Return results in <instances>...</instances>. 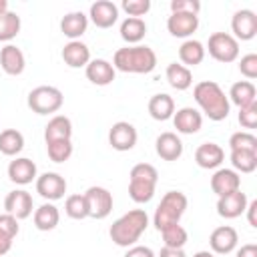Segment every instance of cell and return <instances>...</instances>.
<instances>
[{
	"mask_svg": "<svg viewBox=\"0 0 257 257\" xmlns=\"http://www.w3.org/2000/svg\"><path fill=\"white\" fill-rule=\"evenodd\" d=\"M36 193L42 199H46L48 203L58 201L66 193V179L58 173H52V171L42 173L40 177H36Z\"/></svg>",
	"mask_w": 257,
	"mask_h": 257,
	"instance_id": "obj_9",
	"label": "cell"
},
{
	"mask_svg": "<svg viewBox=\"0 0 257 257\" xmlns=\"http://www.w3.org/2000/svg\"><path fill=\"white\" fill-rule=\"evenodd\" d=\"M239 122L245 128H255L257 126V102H251V104L239 108Z\"/></svg>",
	"mask_w": 257,
	"mask_h": 257,
	"instance_id": "obj_42",
	"label": "cell"
},
{
	"mask_svg": "<svg viewBox=\"0 0 257 257\" xmlns=\"http://www.w3.org/2000/svg\"><path fill=\"white\" fill-rule=\"evenodd\" d=\"M195 102L201 106V110L215 122L225 120L229 116L231 102L225 94V90L215 82V80H201L193 88Z\"/></svg>",
	"mask_w": 257,
	"mask_h": 257,
	"instance_id": "obj_1",
	"label": "cell"
},
{
	"mask_svg": "<svg viewBox=\"0 0 257 257\" xmlns=\"http://www.w3.org/2000/svg\"><path fill=\"white\" fill-rule=\"evenodd\" d=\"M239 243V233L235 231V227L231 225H221L217 229H213V233L209 235V245L211 251L217 255H227L231 253Z\"/></svg>",
	"mask_w": 257,
	"mask_h": 257,
	"instance_id": "obj_13",
	"label": "cell"
},
{
	"mask_svg": "<svg viewBox=\"0 0 257 257\" xmlns=\"http://www.w3.org/2000/svg\"><path fill=\"white\" fill-rule=\"evenodd\" d=\"M201 2L199 0H171V12H185V14H199Z\"/></svg>",
	"mask_w": 257,
	"mask_h": 257,
	"instance_id": "obj_43",
	"label": "cell"
},
{
	"mask_svg": "<svg viewBox=\"0 0 257 257\" xmlns=\"http://www.w3.org/2000/svg\"><path fill=\"white\" fill-rule=\"evenodd\" d=\"M24 149V137L16 128H6L0 133V153L6 157H16Z\"/></svg>",
	"mask_w": 257,
	"mask_h": 257,
	"instance_id": "obj_33",
	"label": "cell"
},
{
	"mask_svg": "<svg viewBox=\"0 0 257 257\" xmlns=\"http://www.w3.org/2000/svg\"><path fill=\"white\" fill-rule=\"evenodd\" d=\"M227 98L233 104H237L239 108H243V106H247L251 102H257V88H255V84L251 80H239V82H235L231 86Z\"/></svg>",
	"mask_w": 257,
	"mask_h": 257,
	"instance_id": "obj_28",
	"label": "cell"
},
{
	"mask_svg": "<svg viewBox=\"0 0 257 257\" xmlns=\"http://www.w3.org/2000/svg\"><path fill=\"white\" fill-rule=\"evenodd\" d=\"M231 30H233V38L239 40H251L257 34V14L249 8L237 10L231 18Z\"/></svg>",
	"mask_w": 257,
	"mask_h": 257,
	"instance_id": "obj_10",
	"label": "cell"
},
{
	"mask_svg": "<svg viewBox=\"0 0 257 257\" xmlns=\"http://www.w3.org/2000/svg\"><path fill=\"white\" fill-rule=\"evenodd\" d=\"M241 189V177L237 171L233 169H217L211 177V191L217 195V197H223V195H229L233 191H239Z\"/></svg>",
	"mask_w": 257,
	"mask_h": 257,
	"instance_id": "obj_19",
	"label": "cell"
},
{
	"mask_svg": "<svg viewBox=\"0 0 257 257\" xmlns=\"http://www.w3.org/2000/svg\"><path fill=\"white\" fill-rule=\"evenodd\" d=\"M137 139H139L137 128L131 122H126V120L114 122L110 126V131H108V143H110V147L114 151H120V153L131 151L137 145Z\"/></svg>",
	"mask_w": 257,
	"mask_h": 257,
	"instance_id": "obj_11",
	"label": "cell"
},
{
	"mask_svg": "<svg viewBox=\"0 0 257 257\" xmlns=\"http://www.w3.org/2000/svg\"><path fill=\"white\" fill-rule=\"evenodd\" d=\"M124 257H157V255H155V251L151 247L133 245V247H128V251L124 253Z\"/></svg>",
	"mask_w": 257,
	"mask_h": 257,
	"instance_id": "obj_45",
	"label": "cell"
},
{
	"mask_svg": "<svg viewBox=\"0 0 257 257\" xmlns=\"http://www.w3.org/2000/svg\"><path fill=\"white\" fill-rule=\"evenodd\" d=\"M86 28H88V16L80 10L68 12L60 20V32L70 40H78L86 32Z\"/></svg>",
	"mask_w": 257,
	"mask_h": 257,
	"instance_id": "obj_24",
	"label": "cell"
},
{
	"mask_svg": "<svg viewBox=\"0 0 257 257\" xmlns=\"http://www.w3.org/2000/svg\"><path fill=\"white\" fill-rule=\"evenodd\" d=\"M18 231H20L18 219L12 217V215H8V213H2L0 215V233H4V235H8V237L14 239L18 235Z\"/></svg>",
	"mask_w": 257,
	"mask_h": 257,
	"instance_id": "obj_44",
	"label": "cell"
},
{
	"mask_svg": "<svg viewBox=\"0 0 257 257\" xmlns=\"http://www.w3.org/2000/svg\"><path fill=\"white\" fill-rule=\"evenodd\" d=\"M46 151H48L50 161L64 163L72 157V143L70 141H52V143H46Z\"/></svg>",
	"mask_w": 257,
	"mask_h": 257,
	"instance_id": "obj_39",
	"label": "cell"
},
{
	"mask_svg": "<svg viewBox=\"0 0 257 257\" xmlns=\"http://www.w3.org/2000/svg\"><path fill=\"white\" fill-rule=\"evenodd\" d=\"M20 26H22V22L16 12L8 10V12L0 14V42H10L12 38H16L20 32Z\"/></svg>",
	"mask_w": 257,
	"mask_h": 257,
	"instance_id": "obj_35",
	"label": "cell"
},
{
	"mask_svg": "<svg viewBox=\"0 0 257 257\" xmlns=\"http://www.w3.org/2000/svg\"><path fill=\"white\" fill-rule=\"evenodd\" d=\"M4 209L8 215L16 217L18 221L20 219H28L32 215V209H34V203H32V195L24 189H14L6 195L4 199Z\"/></svg>",
	"mask_w": 257,
	"mask_h": 257,
	"instance_id": "obj_12",
	"label": "cell"
},
{
	"mask_svg": "<svg viewBox=\"0 0 257 257\" xmlns=\"http://www.w3.org/2000/svg\"><path fill=\"white\" fill-rule=\"evenodd\" d=\"M38 169H36V163L26 159V157H16L14 161H10L8 165V179L16 185H30L32 181H36V175Z\"/></svg>",
	"mask_w": 257,
	"mask_h": 257,
	"instance_id": "obj_17",
	"label": "cell"
},
{
	"mask_svg": "<svg viewBox=\"0 0 257 257\" xmlns=\"http://www.w3.org/2000/svg\"><path fill=\"white\" fill-rule=\"evenodd\" d=\"M205 50H209V54L223 64H229L239 58V42L229 32H213Z\"/></svg>",
	"mask_w": 257,
	"mask_h": 257,
	"instance_id": "obj_7",
	"label": "cell"
},
{
	"mask_svg": "<svg viewBox=\"0 0 257 257\" xmlns=\"http://www.w3.org/2000/svg\"><path fill=\"white\" fill-rule=\"evenodd\" d=\"M233 171L237 173H253L257 169V153L255 151H231L229 155Z\"/></svg>",
	"mask_w": 257,
	"mask_h": 257,
	"instance_id": "obj_34",
	"label": "cell"
},
{
	"mask_svg": "<svg viewBox=\"0 0 257 257\" xmlns=\"http://www.w3.org/2000/svg\"><path fill=\"white\" fill-rule=\"evenodd\" d=\"M122 10L133 18H141L151 10V0H122Z\"/></svg>",
	"mask_w": 257,
	"mask_h": 257,
	"instance_id": "obj_40",
	"label": "cell"
},
{
	"mask_svg": "<svg viewBox=\"0 0 257 257\" xmlns=\"http://www.w3.org/2000/svg\"><path fill=\"white\" fill-rule=\"evenodd\" d=\"M155 149H157V155L163 159V161H177L181 159L183 155V143L181 139L177 137V133H161L155 141Z\"/></svg>",
	"mask_w": 257,
	"mask_h": 257,
	"instance_id": "obj_21",
	"label": "cell"
},
{
	"mask_svg": "<svg viewBox=\"0 0 257 257\" xmlns=\"http://www.w3.org/2000/svg\"><path fill=\"white\" fill-rule=\"evenodd\" d=\"M149 227V215L145 209H131L120 215L108 229V235L118 247H133Z\"/></svg>",
	"mask_w": 257,
	"mask_h": 257,
	"instance_id": "obj_2",
	"label": "cell"
},
{
	"mask_svg": "<svg viewBox=\"0 0 257 257\" xmlns=\"http://www.w3.org/2000/svg\"><path fill=\"white\" fill-rule=\"evenodd\" d=\"M26 102H28L30 110L36 114H52V112H58L62 108L64 96H62L60 88L42 84V86H36L28 92Z\"/></svg>",
	"mask_w": 257,
	"mask_h": 257,
	"instance_id": "obj_6",
	"label": "cell"
},
{
	"mask_svg": "<svg viewBox=\"0 0 257 257\" xmlns=\"http://www.w3.org/2000/svg\"><path fill=\"white\" fill-rule=\"evenodd\" d=\"M86 205H88V217L92 219H104L112 211V193L104 187H88L84 193Z\"/></svg>",
	"mask_w": 257,
	"mask_h": 257,
	"instance_id": "obj_8",
	"label": "cell"
},
{
	"mask_svg": "<svg viewBox=\"0 0 257 257\" xmlns=\"http://www.w3.org/2000/svg\"><path fill=\"white\" fill-rule=\"evenodd\" d=\"M149 114L155 120H169L175 114V100L167 92L153 94L149 100Z\"/></svg>",
	"mask_w": 257,
	"mask_h": 257,
	"instance_id": "obj_27",
	"label": "cell"
},
{
	"mask_svg": "<svg viewBox=\"0 0 257 257\" xmlns=\"http://www.w3.org/2000/svg\"><path fill=\"white\" fill-rule=\"evenodd\" d=\"M60 221V211L54 203H42L34 209V227L38 231H52Z\"/></svg>",
	"mask_w": 257,
	"mask_h": 257,
	"instance_id": "obj_29",
	"label": "cell"
},
{
	"mask_svg": "<svg viewBox=\"0 0 257 257\" xmlns=\"http://www.w3.org/2000/svg\"><path fill=\"white\" fill-rule=\"evenodd\" d=\"M187 195L181 191H169L163 195L159 207L155 209V217H153V225L157 227V231H163L171 225H177L181 221V217L187 211Z\"/></svg>",
	"mask_w": 257,
	"mask_h": 257,
	"instance_id": "obj_5",
	"label": "cell"
},
{
	"mask_svg": "<svg viewBox=\"0 0 257 257\" xmlns=\"http://www.w3.org/2000/svg\"><path fill=\"white\" fill-rule=\"evenodd\" d=\"M163 235V241H165V247H171V249H183L189 241V233L185 227H181L179 223L177 225H171L167 229L161 231Z\"/></svg>",
	"mask_w": 257,
	"mask_h": 257,
	"instance_id": "obj_36",
	"label": "cell"
},
{
	"mask_svg": "<svg viewBox=\"0 0 257 257\" xmlns=\"http://www.w3.org/2000/svg\"><path fill=\"white\" fill-rule=\"evenodd\" d=\"M193 257H215V253L213 251H197Z\"/></svg>",
	"mask_w": 257,
	"mask_h": 257,
	"instance_id": "obj_50",
	"label": "cell"
},
{
	"mask_svg": "<svg viewBox=\"0 0 257 257\" xmlns=\"http://www.w3.org/2000/svg\"><path fill=\"white\" fill-rule=\"evenodd\" d=\"M64 213L70 217V219H86L88 217V205H86V199H84V193L82 195H70L66 197L64 201Z\"/></svg>",
	"mask_w": 257,
	"mask_h": 257,
	"instance_id": "obj_37",
	"label": "cell"
},
{
	"mask_svg": "<svg viewBox=\"0 0 257 257\" xmlns=\"http://www.w3.org/2000/svg\"><path fill=\"white\" fill-rule=\"evenodd\" d=\"M239 70H241V74H243L245 78H249V80L257 78V54L249 52V54L241 56V60H239Z\"/></svg>",
	"mask_w": 257,
	"mask_h": 257,
	"instance_id": "obj_41",
	"label": "cell"
},
{
	"mask_svg": "<svg viewBox=\"0 0 257 257\" xmlns=\"http://www.w3.org/2000/svg\"><path fill=\"white\" fill-rule=\"evenodd\" d=\"M225 161V151L217 143H203L195 151V163L201 169H217Z\"/></svg>",
	"mask_w": 257,
	"mask_h": 257,
	"instance_id": "obj_23",
	"label": "cell"
},
{
	"mask_svg": "<svg viewBox=\"0 0 257 257\" xmlns=\"http://www.w3.org/2000/svg\"><path fill=\"white\" fill-rule=\"evenodd\" d=\"M62 60L70 68H80L90 62V48L80 40H70L62 48Z\"/></svg>",
	"mask_w": 257,
	"mask_h": 257,
	"instance_id": "obj_25",
	"label": "cell"
},
{
	"mask_svg": "<svg viewBox=\"0 0 257 257\" xmlns=\"http://www.w3.org/2000/svg\"><path fill=\"white\" fill-rule=\"evenodd\" d=\"M205 46H203V42H199V40H195V38H187L183 44H181V48H179V58H181V62H183V66H197V64H201L203 60H205Z\"/></svg>",
	"mask_w": 257,
	"mask_h": 257,
	"instance_id": "obj_31",
	"label": "cell"
},
{
	"mask_svg": "<svg viewBox=\"0 0 257 257\" xmlns=\"http://www.w3.org/2000/svg\"><path fill=\"white\" fill-rule=\"evenodd\" d=\"M147 34V22L143 18H124L120 22V38L124 42H128V46H135L139 44Z\"/></svg>",
	"mask_w": 257,
	"mask_h": 257,
	"instance_id": "obj_30",
	"label": "cell"
},
{
	"mask_svg": "<svg viewBox=\"0 0 257 257\" xmlns=\"http://www.w3.org/2000/svg\"><path fill=\"white\" fill-rule=\"evenodd\" d=\"M237 257H257V245L255 243L241 245V249H237Z\"/></svg>",
	"mask_w": 257,
	"mask_h": 257,
	"instance_id": "obj_46",
	"label": "cell"
},
{
	"mask_svg": "<svg viewBox=\"0 0 257 257\" xmlns=\"http://www.w3.org/2000/svg\"><path fill=\"white\" fill-rule=\"evenodd\" d=\"M157 257H187L183 249H171V247H163L161 253Z\"/></svg>",
	"mask_w": 257,
	"mask_h": 257,
	"instance_id": "obj_49",
	"label": "cell"
},
{
	"mask_svg": "<svg viewBox=\"0 0 257 257\" xmlns=\"http://www.w3.org/2000/svg\"><path fill=\"white\" fill-rule=\"evenodd\" d=\"M88 18L96 28H110L118 20V6L110 0H96L90 4Z\"/></svg>",
	"mask_w": 257,
	"mask_h": 257,
	"instance_id": "obj_14",
	"label": "cell"
},
{
	"mask_svg": "<svg viewBox=\"0 0 257 257\" xmlns=\"http://www.w3.org/2000/svg\"><path fill=\"white\" fill-rule=\"evenodd\" d=\"M199 28V16L197 14H185V12H171L167 18V30L177 38H189Z\"/></svg>",
	"mask_w": 257,
	"mask_h": 257,
	"instance_id": "obj_18",
	"label": "cell"
},
{
	"mask_svg": "<svg viewBox=\"0 0 257 257\" xmlns=\"http://www.w3.org/2000/svg\"><path fill=\"white\" fill-rule=\"evenodd\" d=\"M231 151H255L257 153V137L249 131H239L229 137Z\"/></svg>",
	"mask_w": 257,
	"mask_h": 257,
	"instance_id": "obj_38",
	"label": "cell"
},
{
	"mask_svg": "<svg viewBox=\"0 0 257 257\" xmlns=\"http://www.w3.org/2000/svg\"><path fill=\"white\" fill-rule=\"evenodd\" d=\"M84 74H86V78H88L92 84H96V86H106V84H110V82L114 80L116 70H114L112 62H108V60H104V58H94V60H90V62L84 66Z\"/></svg>",
	"mask_w": 257,
	"mask_h": 257,
	"instance_id": "obj_20",
	"label": "cell"
},
{
	"mask_svg": "<svg viewBox=\"0 0 257 257\" xmlns=\"http://www.w3.org/2000/svg\"><path fill=\"white\" fill-rule=\"evenodd\" d=\"M4 12H8V2L0 0V14H4Z\"/></svg>",
	"mask_w": 257,
	"mask_h": 257,
	"instance_id": "obj_51",
	"label": "cell"
},
{
	"mask_svg": "<svg viewBox=\"0 0 257 257\" xmlns=\"http://www.w3.org/2000/svg\"><path fill=\"white\" fill-rule=\"evenodd\" d=\"M0 66L6 74L10 76H18L24 72V66H26V58H24V52L14 46V44H6L2 50H0Z\"/></svg>",
	"mask_w": 257,
	"mask_h": 257,
	"instance_id": "obj_22",
	"label": "cell"
},
{
	"mask_svg": "<svg viewBox=\"0 0 257 257\" xmlns=\"http://www.w3.org/2000/svg\"><path fill=\"white\" fill-rule=\"evenodd\" d=\"M165 76H167V82L175 90H187L193 84V72H191V68L179 64V62H171L167 66V70H165Z\"/></svg>",
	"mask_w": 257,
	"mask_h": 257,
	"instance_id": "obj_32",
	"label": "cell"
},
{
	"mask_svg": "<svg viewBox=\"0 0 257 257\" xmlns=\"http://www.w3.org/2000/svg\"><path fill=\"white\" fill-rule=\"evenodd\" d=\"M72 137V122L68 116L64 114H56L48 120V124L44 126V141L52 143V141H70Z\"/></svg>",
	"mask_w": 257,
	"mask_h": 257,
	"instance_id": "obj_26",
	"label": "cell"
},
{
	"mask_svg": "<svg viewBox=\"0 0 257 257\" xmlns=\"http://www.w3.org/2000/svg\"><path fill=\"white\" fill-rule=\"evenodd\" d=\"M12 237H8V235H4V233H0V257L2 255H6L10 249H12Z\"/></svg>",
	"mask_w": 257,
	"mask_h": 257,
	"instance_id": "obj_48",
	"label": "cell"
},
{
	"mask_svg": "<svg viewBox=\"0 0 257 257\" xmlns=\"http://www.w3.org/2000/svg\"><path fill=\"white\" fill-rule=\"evenodd\" d=\"M159 173L151 163H139L131 169L128 195L135 203H149L155 197Z\"/></svg>",
	"mask_w": 257,
	"mask_h": 257,
	"instance_id": "obj_4",
	"label": "cell"
},
{
	"mask_svg": "<svg viewBox=\"0 0 257 257\" xmlns=\"http://www.w3.org/2000/svg\"><path fill=\"white\" fill-rule=\"evenodd\" d=\"M247 195L239 189V191H233L229 195H223L219 197L217 201V213L223 217V219H237L245 213L247 209Z\"/></svg>",
	"mask_w": 257,
	"mask_h": 257,
	"instance_id": "obj_15",
	"label": "cell"
},
{
	"mask_svg": "<svg viewBox=\"0 0 257 257\" xmlns=\"http://www.w3.org/2000/svg\"><path fill=\"white\" fill-rule=\"evenodd\" d=\"M114 70L133 72V74H149L157 66V54L147 44H135L118 48L112 56Z\"/></svg>",
	"mask_w": 257,
	"mask_h": 257,
	"instance_id": "obj_3",
	"label": "cell"
},
{
	"mask_svg": "<svg viewBox=\"0 0 257 257\" xmlns=\"http://www.w3.org/2000/svg\"><path fill=\"white\" fill-rule=\"evenodd\" d=\"M245 213H247L249 225L255 229V227H257V217H255V213H257V201H251V203H247V209H245Z\"/></svg>",
	"mask_w": 257,
	"mask_h": 257,
	"instance_id": "obj_47",
	"label": "cell"
},
{
	"mask_svg": "<svg viewBox=\"0 0 257 257\" xmlns=\"http://www.w3.org/2000/svg\"><path fill=\"white\" fill-rule=\"evenodd\" d=\"M173 124L181 135H195L203 126V114L193 106H183L173 114Z\"/></svg>",
	"mask_w": 257,
	"mask_h": 257,
	"instance_id": "obj_16",
	"label": "cell"
}]
</instances>
